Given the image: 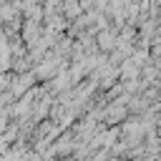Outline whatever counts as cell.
I'll return each instance as SVG.
<instances>
[{
    "mask_svg": "<svg viewBox=\"0 0 161 161\" xmlns=\"http://www.w3.org/2000/svg\"><path fill=\"white\" fill-rule=\"evenodd\" d=\"M38 83V78H35V73H33V68L30 70H23V73H13V78H10V93L15 96V98H20L28 88H33Z\"/></svg>",
    "mask_w": 161,
    "mask_h": 161,
    "instance_id": "obj_1",
    "label": "cell"
},
{
    "mask_svg": "<svg viewBox=\"0 0 161 161\" xmlns=\"http://www.w3.org/2000/svg\"><path fill=\"white\" fill-rule=\"evenodd\" d=\"M116 40H118V30L113 25H108V28H103V30L96 33V45H98L101 53H111L116 48Z\"/></svg>",
    "mask_w": 161,
    "mask_h": 161,
    "instance_id": "obj_2",
    "label": "cell"
},
{
    "mask_svg": "<svg viewBox=\"0 0 161 161\" xmlns=\"http://www.w3.org/2000/svg\"><path fill=\"white\" fill-rule=\"evenodd\" d=\"M10 78H13V70H0V93L10 88Z\"/></svg>",
    "mask_w": 161,
    "mask_h": 161,
    "instance_id": "obj_3",
    "label": "cell"
},
{
    "mask_svg": "<svg viewBox=\"0 0 161 161\" xmlns=\"http://www.w3.org/2000/svg\"><path fill=\"white\" fill-rule=\"evenodd\" d=\"M131 161H156V158H151V156L143 153V156H136V158H131Z\"/></svg>",
    "mask_w": 161,
    "mask_h": 161,
    "instance_id": "obj_4",
    "label": "cell"
},
{
    "mask_svg": "<svg viewBox=\"0 0 161 161\" xmlns=\"http://www.w3.org/2000/svg\"><path fill=\"white\" fill-rule=\"evenodd\" d=\"M158 101H161V91H158Z\"/></svg>",
    "mask_w": 161,
    "mask_h": 161,
    "instance_id": "obj_5",
    "label": "cell"
}]
</instances>
